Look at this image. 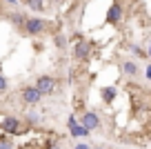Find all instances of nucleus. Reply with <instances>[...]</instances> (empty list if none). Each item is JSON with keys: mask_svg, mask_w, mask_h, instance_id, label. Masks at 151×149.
<instances>
[{"mask_svg": "<svg viewBox=\"0 0 151 149\" xmlns=\"http://www.w3.org/2000/svg\"><path fill=\"white\" fill-rule=\"evenodd\" d=\"M73 149H89V145H85V142H80V145H76Z\"/></svg>", "mask_w": 151, "mask_h": 149, "instance_id": "18", "label": "nucleus"}, {"mask_svg": "<svg viewBox=\"0 0 151 149\" xmlns=\"http://www.w3.org/2000/svg\"><path fill=\"white\" fill-rule=\"evenodd\" d=\"M27 7L36 14H40V11H45V0H27Z\"/></svg>", "mask_w": 151, "mask_h": 149, "instance_id": "11", "label": "nucleus"}, {"mask_svg": "<svg viewBox=\"0 0 151 149\" xmlns=\"http://www.w3.org/2000/svg\"><path fill=\"white\" fill-rule=\"evenodd\" d=\"M27 120H29V122H38V120H40V118H38V114L29 111V114H27Z\"/></svg>", "mask_w": 151, "mask_h": 149, "instance_id": "17", "label": "nucleus"}, {"mask_svg": "<svg viewBox=\"0 0 151 149\" xmlns=\"http://www.w3.org/2000/svg\"><path fill=\"white\" fill-rule=\"evenodd\" d=\"M67 45V38L65 36H56V47H65Z\"/></svg>", "mask_w": 151, "mask_h": 149, "instance_id": "15", "label": "nucleus"}, {"mask_svg": "<svg viewBox=\"0 0 151 149\" xmlns=\"http://www.w3.org/2000/svg\"><path fill=\"white\" fill-rule=\"evenodd\" d=\"M131 51L136 54L138 58H142V60H147V51L142 49V47H138V45H131Z\"/></svg>", "mask_w": 151, "mask_h": 149, "instance_id": "12", "label": "nucleus"}, {"mask_svg": "<svg viewBox=\"0 0 151 149\" xmlns=\"http://www.w3.org/2000/svg\"><path fill=\"white\" fill-rule=\"evenodd\" d=\"M100 96H102L104 103H113L116 96H118V89H116V87H104L102 91H100Z\"/></svg>", "mask_w": 151, "mask_h": 149, "instance_id": "10", "label": "nucleus"}, {"mask_svg": "<svg viewBox=\"0 0 151 149\" xmlns=\"http://www.w3.org/2000/svg\"><path fill=\"white\" fill-rule=\"evenodd\" d=\"M0 149H14V142L11 140H0Z\"/></svg>", "mask_w": 151, "mask_h": 149, "instance_id": "14", "label": "nucleus"}, {"mask_svg": "<svg viewBox=\"0 0 151 149\" xmlns=\"http://www.w3.org/2000/svg\"><path fill=\"white\" fill-rule=\"evenodd\" d=\"M122 71H124V76H129V78H136V76L140 74V67H138L133 60H127L122 65Z\"/></svg>", "mask_w": 151, "mask_h": 149, "instance_id": "9", "label": "nucleus"}, {"mask_svg": "<svg viewBox=\"0 0 151 149\" xmlns=\"http://www.w3.org/2000/svg\"><path fill=\"white\" fill-rule=\"evenodd\" d=\"M96 149H104V147H96Z\"/></svg>", "mask_w": 151, "mask_h": 149, "instance_id": "20", "label": "nucleus"}, {"mask_svg": "<svg viewBox=\"0 0 151 149\" xmlns=\"http://www.w3.org/2000/svg\"><path fill=\"white\" fill-rule=\"evenodd\" d=\"M120 20H122V5H120V2H113V5L109 7V11H107V22L118 25Z\"/></svg>", "mask_w": 151, "mask_h": 149, "instance_id": "5", "label": "nucleus"}, {"mask_svg": "<svg viewBox=\"0 0 151 149\" xmlns=\"http://www.w3.org/2000/svg\"><path fill=\"white\" fill-rule=\"evenodd\" d=\"M89 54H91V45L80 36V38H78V42H76V47H73V56L78 58V60H87Z\"/></svg>", "mask_w": 151, "mask_h": 149, "instance_id": "4", "label": "nucleus"}, {"mask_svg": "<svg viewBox=\"0 0 151 149\" xmlns=\"http://www.w3.org/2000/svg\"><path fill=\"white\" fill-rule=\"evenodd\" d=\"M80 125L85 127L87 131H93V129H98V127H100V116L96 111H85V114H82V118H80Z\"/></svg>", "mask_w": 151, "mask_h": 149, "instance_id": "2", "label": "nucleus"}, {"mask_svg": "<svg viewBox=\"0 0 151 149\" xmlns=\"http://www.w3.org/2000/svg\"><path fill=\"white\" fill-rule=\"evenodd\" d=\"M40 98H42V96H40V91H38L36 87H24V89H22V100H24L27 105L40 103Z\"/></svg>", "mask_w": 151, "mask_h": 149, "instance_id": "7", "label": "nucleus"}, {"mask_svg": "<svg viewBox=\"0 0 151 149\" xmlns=\"http://www.w3.org/2000/svg\"><path fill=\"white\" fill-rule=\"evenodd\" d=\"M53 87H56V82H53L51 76H40V78L36 80V89L40 91V96H49V93H53Z\"/></svg>", "mask_w": 151, "mask_h": 149, "instance_id": "3", "label": "nucleus"}, {"mask_svg": "<svg viewBox=\"0 0 151 149\" xmlns=\"http://www.w3.org/2000/svg\"><path fill=\"white\" fill-rule=\"evenodd\" d=\"M7 87H9V82H7V78L2 74H0V93L2 91H7Z\"/></svg>", "mask_w": 151, "mask_h": 149, "instance_id": "13", "label": "nucleus"}, {"mask_svg": "<svg viewBox=\"0 0 151 149\" xmlns=\"http://www.w3.org/2000/svg\"><path fill=\"white\" fill-rule=\"evenodd\" d=\"M2 129L7 131V134H16V131L20 129V120L14 116H7L5 120H2Z\"/></svg>", "mask_w": 151, "mask_h": 149, "instance_id": "8", "label": "nucleus"}, {"mask_svg": "<svg viewBox=\"0 0 151 149\" xmlns=\"http://www.w3.org/2000/svg\"><path fill=\"white\" fill-rule=\"evenodd\" d=\"M5 2H9V5H18V0H5Z\"/></svg>", "mask_w": 151, "mask_h": 149, "instance_id": "19", "label": "nucleus"}, {"mask_svg": "<svg viewBox=\"0 0 151 149\" xmlns=\"http://www.w3.org/2000/svg\"><path fill=\"white\" fill-rule=\"evenodd\" d=\"M69 131H71V136H73V138H85V136H89V131H87L80 122L76 120V116L69 118Z\"/></svg>", "mask_w": 151, "mask_h": 149, "instance_id": "6", "label": "nucleus"}, {"mask_svg": "<svg viewBox=\"0 0 151 149\" xmlns=\"http://www.w3.org/2000/svg\"><path fill=\"white\" fill-rule=\"evenodd\" d=\"M24 31L31 33V36H38V33H42L45 29H47V22H45V18H40V16H33V18H24Z\"/></svg>", "mask_w": 151, "mask_h": 149, "instance_id": "1", "label": "nucleus"}, {"mask_svg": "<svg viewBox=\"0 0 151 149\" xmlns=\"http://www.w3.org/2000/svg\"><path fill=\"white\" fill-rule=\"evenodd\" d=\"M11 20H14L16 25H22V22H24V18H22L20 14H14V16H11Z\"/></svg>", "mask_w": 151, "mask_h": 149, "instance_id": "16", "label": "nucleus"}]
</instances>
